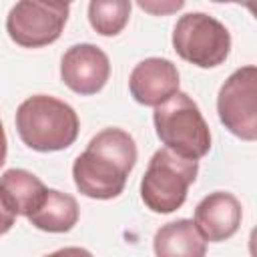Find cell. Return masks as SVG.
<instances>
[{
	"label": "cell",
	"instance_id": "obj_15",
	"mask_svg": "<svg viewBox=\"0 0 257 257\" xmlns=\"http://www.w3.org/2000/svg\"><path fill=\"white\" fill-rule=\"evenodd\" d=\"M139 6L147 12H153V14H169V12H175V10H181L185 6V2H167V4H157V2H139Z\"/></svg>",
	"mask_w": 257,
	"mask_h": 257
},
{
	"label": "cell",
	"instance_id": "obj_17",
	"mask_svg": "<svg viewBox=\"0 0 257 257\" xmlns=\"http://www.w3.org/2000/svg\"><path fill=\"white\" fill-rule=\"evenodd\" d=\"M44 257H94L90 251L82 249V247H62L58 251H52Z\"/></svg>",
	"mask_w": 257,
	"mask_h": 257
},
{
	"label": "cell",
	"instance_id": "obj_8",
	"mask_svg": "<svg viewBox=\"0 0 257 257\" xmlns=\"http://www.w3.org/2000/svg\"><path fill=\"white\" fill-rule=\"evenodd\" d=\"M110 76L108 56L94 44L70 46L60 60V78L76 94H96Z\"/></svg>",
	"mask_w": 257,
	"mask_h": 257
},
{
	"label": "cell",
	"instance_id": "obj_13",
	"mask_svg": "<svg viewBox=\"0 0 257 257\" xmlns=\"http://www.w3.org/2000/svg\"><path fill=\"white\" fill-rule=\"evenodd\" d=\"M28 221L46 233H66L78 221V203L68 193L48 189L42 205L28 215Z\"/></svg>",
	"mask_w": 257,
	"mask_h": 257
},
{
	"label": "cell",
	"instance_id": "obj_1",
	"mask_svg": "<svg viewBox=\"0 0 257 257\" xmlns=\"http://www.w3.org/2000/svg\"><path fill=\"white\" fill-rule=\"evenodd\" d=\"M137 163L135 139L122 128L96 133L72 165L76 189L90 199H114L122 193L128 173Z\"/></svg>",
	"mask_w": 257,
	"mask_h": 257
},
{
	"label": "cell",
	"instance_id": "obj_12",
	"mask_svg": "<svg viewBox=\"0 0 257 257\" xmlns=\"http://www.w3.org/2000/svg\"><path fill=\"white\" fill-rule=\"evenodd\" d=\"M153 249L157 257H205L207 241L197 231L193 219H177L155 233Z\"/></svg>",
	"mask_w": 257,
	"mask_h": 257
},
{
	"label": "cell",
	"instance_id": "obj_4",
	"mask_svg": "<svg viewBox=\"0 0 257 257\" xmlns=\"http://www.w3.org/2000/svg\"><path fill=\"white\" fill-rule=\"evenodd\" d=\"M199 163L183 159L169 149H159L143 175L141 199L153 213H173L187 201V191L195 183Z\"/></svg>",
	"mask_w": 257,
	"mask_h": 257
},
{
	"label": "cell",
	"instance_id": "obj_14",
	"mask_svg": "<svg viewBox=\"0 0 257 257\" xmlns=\"http://www.w3.org/2000/svg\"><path fill=\"white\" fill-rule=\"evenodd\" d=\"M131 16L128 0H92L88 4V22L102 36L122 32Z\"/></svg>",
	"mask_w": 257,
	"mask_h": 257
},
{
	"label": "cell",
	"instance_id": "obj_10",
	"mask_svg": "<svg viewBox=\"0 0 257 257\" xmlns=\"http://www.w3.org/2000/svg\"><path fill=\"white\" fill-rule=\"evenodd\" d=\"M243 209L235 195L225 191L209 193L195 207V227L209 243H221L233 237L241 225Z\"/></svg>",
	"mask_w": 257,
	"mask_h": 257
},
{
	"label": "cell",
	"instance_id": "obj_16",
	"mask_svg": "<svg viewBox=\"0 0 257 257\" xmlns=\"http://www.w3.org/2000/svg\"><path fill=\"white\" fill-rule=\"evenodd\" d=\"M14 221H16V215L6 207V203H4L2 197H0V237L12 229Z\"/></svg>",
	"mask_w": 257,
	"mask_h": 257
},
{
	"label": "cell",
	"instance_id": "obj_3",
	"mask_svg": "<svg viewBox=\"0 0 257 257\" xmlns=\"http://www.w3.org/2000/svg\"><path fill=\"white\" fill-rule=\"evenodd\" d=\"M157 137L165 149L183 159L199 161L211 151V131L197 102L187 92H175L153 112Z\"/></svg>",
	"mask_w": 257,
	"mask_h": 257
},
{
	"label": "cell",
	"instance_id": "obj_5",
	"mask_svg": "<svg viewBox=\"0 0 257 257\" xmlns=\"http://www.w3.org/2000/svg\"><path fill=\"white\" fill-rule=\"evenodd\" d=\"M173 48L183 60L199 68H215L229 56L231 34L217 18L205 12H189L173 28Z\"/></svg>",
	"mask_w": 257,
	"mask_h": 257
},
{
	"label": "cell",
	"instance_id": "obj_11",
	"mask_svg": "<svg viewBox=\"0 0 257 257\" xmlns=\"http://www.w3.org/2000/svg\"><path fill=\"white\" fill-rule=\"evenodd\" d=\"M44 183L26 169H8L0 175V197L18 217L32 215L46 197Z\"/></svg>",
	"mask_w": 257,
	"mask_h": 257
},
{
	"label": "cell",
	"instance_id": "obj_9",
	"mask_svg": "<svg viewBox=\"0 0 257 257\" xmlns=\"http://www.w3.org/2000/svg\"><path fill=\"white\" fill-rule=\"evenodd\" d=\"M128 90L139 104L157 108L179 92V70L169 58H145L133 68Z\"/></svg>",
	"mask_w": 257,
	"mask_h": 257
},
{
	"label": "cell",
	"instance_id": "obj_2",
	"mask_svg": "<svg viewBox=\"0 0 257 257\" xmlns=\"http://www.w3.org/2000/svg\"><path fill=\"white\" fill-rule=\"evenodd\" d=\"M76 110L54 96H28L16 110V131L26 147L38 153L68 149L78 137Z\"/></svg>",
	"mask_w": 257,
	"mask_h": 257
},
{
	"label": "cell",
	"instance_id": "obj_7",
	"mask_svg": "<svg viewBox=\"0 0 257 257\" xmlns=\"http://www.w3.org/2000/svg\"><path fill=\"white\" fill-rule=\"evenodd\" d=\"M217 112L229 133L241 141L257 139V66L237 68L221 86Z\"/></svg>",
	"mask_w": 257,
	"mask_h": 257
},
{
	"label": "cell",
	"instance_id": "obj_18",
	"mask_svg": "<svg viewBox=\"0 0 257 257\" xmlns=\"http://www.w3.org/2000/svg\"><path fill=\"white\" fill-rule=\"evenodd\" d=\"M6 153H8V141H6L4 124H2V120H0V167L6 163Z\"/></svg>",
	"mask_w": 257,
	"mask_h": 257
},
{
	"label": "cell",
	"instance_id": "obj_6",
	"mask_svg": "<svg viewBox=\"0 0 257 257\" xmlns=\"http://www.w3.org/2000/svg\"><path fill=\"white\" fill-rule=\"evenodd\" d=\"M68 2H16L6 16V32L22 48H42L56 42L68 20Z\"/></svg>",
	"mask_w": 257,
	"mask_h": 257
}]
</instances>
